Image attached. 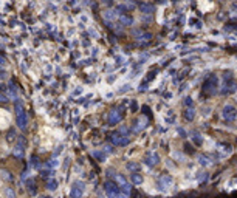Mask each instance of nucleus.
Segmentation results:
<instances>
[{"label":"nucleus","mask_w":237,"mask_h":198,"mask_svg":"<svg viewBox=\"0 0 237 198\" xmlns=\"http://www.w3.org/2000/svg\"><path fill=\"white\" fill-rule=\"evenodd\" d=\"M217 87H219V79L215 75H211L208 76L206 80L203 82V88H201V94L205 98H211L217 93Z\"/></svg>","instance_id":"f257e3e1"},{"label":"nucleus","mask_w":237,"mask_h":198,"mask_svg":"<svg viewBox=\"0 0 237 198\" xmlns=\"http://www.w3.org/2000/svg\"><path fill=\"white\" fill-rule=\"evenodd\" d=\"M16 110H17V127L22 128V130H25V128H27V124H28V116H27V113H25L20 101L16 102Z\"/></svg>","instance_id":"f03ea898"},{"label":"nucleus","mask_w":237,"mask_h":198,"mask_svg":"<svg viewBox=\"0 0 237 198\" xmlns=\"http://www.w3.org/2000/svg\"><path fill=\"white\" fill-rule=\"evenodd\" d=\"M222 118H223V121H226V122H233V121H236V118H237L236 107H234V105H231V104L225 105V107H223V112H222Z\"/></svg>","instance_id":"7ed1b4c3"},{"label":"nucleus","mask_w":237,"mask_h":198,"mask_svg":"<svg viewBox=\"0 0 237 198\" xmlns=\"http://www.w3.org/2000/svg\"><path fill=\"white\" fill-rule=\"evenodd\" d=\"M104 189H106V192L110 195V197H116L121 194V191H119V186L116 183H112V181H107L106 184H104Z\"/></svg>","instance_id":"20e7f679"},{"label":"nucleus","mask_w":237,"mask_h":198,"mask_svg":"<svg viewBox=\"0 0 237 198\" xmlns=\"http://www.w3.org/2000/svg\"><path fill=\"white\" fill-rule=\"evenodd\" d=\"M121 119H122V113L119 110H113L109 115V124L110 125H116L118 122H121Z\"/></svg>","instance_id":"39448f33"},{"label":"nucleus","mask_w":237,"mask_h":198,"mask_svg":"<svg viewBox=\"0 0 237 198\" xmlns=\"http://www.w3.org/2000/svg\"><path fill=\"white\" fill-rule=\"evenodd\" d=\"M112 142L115 146H126V144H129V138L122 136L119 133H115V135H112Z\"/></svg>","instance_id":"423d86ee"},{"label":"nucleus","mask_w":237,"mask_h":198,"mask_svg":"<svg viewBox=\"0 0 237 198\" xmlns=\"http://www.w3.org/2000/svg\"><path fill=\"white\" fill-rule=\"evenodd\" d=\"M144 161H146V164H147V166H157L158 161H160V158H158L157 153H152V152H151V153H147V155H146Z\"/></svg>","instance_id":"0eeeda50"},{"label":"nucleus","mask_w":237,"mask_h":198,"mask_svg":"<svg viewBox=\"0 0 237 198\" xmlns=\"http://www.w3.org/2000/svg\"><path fill=\"white\" fill-rule=\"evenodd\" d=\"M140 9H141V12L151 14V12H154V5H151V3H141V5H140Z\"/></svg>","instance_id":"6e6552de"},{"label":"nucleus","mask_w":237,"mask_h":198,"mask_svg":"<svg viewBox=\"0 0 237 198\" xmlns=\"http://www.w3.org/2000/svg\"><path fill=\"white\" fill-rule=\"evenodd\" d=\"M130 180H132L133 184H141V183H143V176H141V173H138V172H132Z\"/></svg>","instance_id":"1a4fd4ad"},{"label":"nucleus","mask_w":237,"mask_h":198,"mask_svg":"<svg viewBox=\"0 0 237 198\" xmlns=\"http://www.w3.org/2000/svg\"><path fill=\"white\" fill-rule=\"evenodd\" d=\"M119 22H121L122 25H132L133 19H132L129 14H121V16H119Z\"/></svg>","instance_id":"9d476101"},{"label":"nucleus","mask_w":237,"mask_h":198,"mask_svg":"<svg viewBox=\"0 0 237 198\" xmlns=\"http://www.w3.org/2000/svg\"><path fill=\"white\" fill-rule=\"evenodd\" d=\"M82 184L81 183H76L75 184V187H73V191H72V197H78V195H82Z\"/></svg>","instance_id":"9b49d317"},{"label":"nucleus","mask_w":237,"mask_h":198,"mask_svg":"<svg viewBox=\"0 0 237 198\" xmlns=\"http://www.w3.org/2000/svg\"><path fill=\"white\" fill-rule=\"evenodd\" d=\"M127 169H129L130 172H138V170L141 169V166H140L138 162H127Z\"/></svg>","instance_id":"f8f14e48"},{"label":"nucleus","mask_w":237,"mask_h":198,"mask_svg":"<svg viewBox=\"0 0 237 198\" xmlns=\"http://www.w3.org/2000/svg\"><path fill=\"white\" fill-rule=\"evenodd\" d=\"M194 116H195V113H194L192 109H188V110L185 112V118H186V121H192Z\"/></svg>","instance_id":"ddd939ff"},{"label":"nucleus","mask_w":237,"mask_h":198,"mask_svg":"<svg viewBox=\"0 0 237 198\" xmlns=\"http://www.w3.org/2000/svg\"><path fill=\"white\" fill-rule=\"evenodd\" d=\"M56 187H57V183H56V181H50V183H48V189L53 191V189H56Z\"/></svg>","instance_id":"4468645a"},{"label":"nucleus","mask_w":237,"mask_h":198,"mask_svg":"<svg viewBox=\"0 0 237 198\" xmlns=\"http://www.w3.org/2000/svg\"><path fill=\"white\" fill-rule=\"evenodd\" d=\"M5 78H6V71H5L3 68H0V80L5 79Z\"/></svg>","instance_id":"2eb2a0df"},{"label":"nucleus","mask_w":237,"mask_h":198,"mask_svg":"<svg viewBox=\"0 0 237 198\" xmlns=\"http://www.w3.org/2000/svg\"><path fill=\"white\" fill-rule=\"evenodd\" d=\"M194 141H195V142H197L198 146H200V144H201V139H200V138H198V135H195V136H194Z\"/></svg>","instance_id":"dca6fc26"},{"label":"nucleus","mask_w":237,"mask_h":198,"mask_svg":"<svg viewBox=\"0 0 237 198\" xmlns=\"http://www.w3.org/2000/svg\"><path fill=\"white\" fill-rule=\"evenodd\" d=\"M186 105H192V99L191 98H186Z\"/></svg>","instance_id":"f3484780"},{"label":"nucleus","mask_w":237,"mask_h":198,"mask_svg":"<svg viewBox=\"0 0 237 198\" xmlns=\"http://www.w3.org/2000/svg\"><path fill=\"white\" fill-rule=\"evenodd\" d=\"M5 62H6V59H5V57H2V56H0V65H3V64H5Z\"/></svg>","instance_id":"a211bd4d"},{"label":"nucleus","mask_w":237,"mask_h":198,"mask_svg":"<svg viewBox=\"0 0 237 198\" xmlns=\"http://www.w3.org/2000/svg\"><path fill=\"white\" fill-rule=\"evenodd\" d=\"M102 2H104V3H106V5H110V3H112V2H110V0H102Z\"/></svg>","instance_id":"6ab92c4d"}]
</instances>
